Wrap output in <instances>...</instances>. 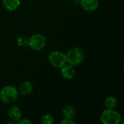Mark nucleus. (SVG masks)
I'll list each match as a JSON object with an SVG mask.
<instances>
[{"mask_svg":"<svg viewBox=\"0 0 124 124\" xmlns=\"http://www.w3.org/2000/svg\"><path fill=\"white\" fill-rule=\"evenodd\" d=\"M18 97V91L13 86H6L0 91V100L4 104L14 102Z\"/></svg>","mask_w":124,"mask_h":124,"instance_id":"nucleus-1","label":"nucleus"},{"mask_svg":"<svg viewBox=\"0 0 124 124\" xmlns=\"http://www.w3.org/2000/svg\"><path fill=\"white\" fill-rule=\"evenodd\" d=\"M65 55L67 62L73 66L81 64L84 58V52L78 47H75L68 50Z\"/></svg>","mask_w":124,"mask_h":124,"instance_id":"nucleus-2","label":"nucleus"},{"mask_svg":"<svg viewBox=\"0 0 124 124\" xmlns=\"http://www.w3.org/2000/svg\"><path fill=\"white\" fill-rule=\"evenodd\" d=\"M100 121L104 124H118L121 123V115L113 109H106L101 115Z\"/></svg>","mask_w":124,"mask_h":124,"instance_id":"nucleus-3","label":"nucleus"},{"mask_svg":"<svg viewBox=\"0 0 124 124\" xmlns=\"http://www.w3.org/2000/svg\"><path fill=\"white\" fill-rule=\"evenodd\" d=\"M46 44V38L40 33H36L28 39V46L34 51L42 49Z\"/></svg>","mask_w":124,"mask_h":124,"instance_id":"nucleus-4","label":"nucleus"},{"mask_svg":"<svg viewBox=\"0 0 124 124\" xmlns=\"http://www.w3.org/2000/svg\"><path fill=\"white\" fill-rule=\"evenodd\" d=\"M49 61L53 67L60 68L67 62L66 55L62 52L54 51L50 53L49 56Z\"/></svg>","mask_w":124,"mask_h":124,"instance_id":"nucleus-5","label":"nucleus"},{"mask_svg":"<svg viewBox=\"0 0 124 124\" xmlns=\"http://www.w3.org/2000/svg\"><path fill=\"white\" fill-rule=\"evenodd\" d=\"M80 4L84 10L92 12L98 8L99 1L98 0H80Z\"/></svg>","mask_w":124,"mask_h":124,"instance_id":"nucleus-6","label":"nucleus"},{"mask_svg":"<svg viewBox=\"0 0 124 124\" xmlns=\"http://www.w3.org/2000/svg\"><path fill=\"white\" fill-rule=\"evenodd\" d=\"M61 68L62 76L67 79H71L75 76V69L73 65L70 64H65Z\"/></svg>","mask_w":124,"mask_h":124,"instance_id":"nucleus-7","label":"nucleus"},{"mask_svg":"<svg viewBox=\"0 0 124 124\" xmlns=\"http://www.w3.org/2000/svg\"><path fill=\"white\" fill-rule=\"evenodd\" d=\"M8 116L10 118V119H12V121H18L21 118V117H22L21 110L16 105L11 106L9 108V110H8Z\"/></svg>","mask_w":124,"mask_h":124,"instance_id":"nucleus-8","label":"nucleus"},{"mask_svg":"<svg viewBox=\"0 0 124 124\" xmlns=\"http://www.w3.org/2000/svg\"><path fill=\"white\" fill-rule=\"evenodd\" d=\"M33 91V85L29 81H23L19 85L18 92L22 95H28Z\"/></svg>","mask_w":124,"mask_h":124,"instance_id":"nucleus-9","label":"nucleus"},{"mask_svg":"<svg viewBox=\"0 0 124 124\" xmlns=\"http://www.w3.org/2000/svg\"><path fill=\"white\" fill-rule=\"evenodd\" d=\"M20 4V0H3L4 7L9 11L15 10Z\"/></svg>","mask_w":124,"mask_h":124,"instance_id":"nucleus-10","label":"nucleus"},{"mask_svg":"<svg viewBox=\"0 0 124 124\" xmlns=\"http://www.w3.org/2000/svg\"><path fill=\"white\" fill-rule=\"evenodd\" d=\"M62 115H63L64 118H65L73 119L76 115V111L75 108L73 106L68 105V106H66L63 109Z\"/></svg>","mask_w":124,"mask_h":124,"instance_id":"nucleus-11","label":"nucleus"},{"mask_svg":"<svg viewBox=\"0 0 124 124\" xmlns=\"http://www.w3.org/2000/svg\"><path fill=\"white\" fill-rule=\"evenodd\" d=\"M117 103V100L113 96H109L105 100V105L107 109H114L116 107Z\"/></svg>","mask_w":124,"mask_h":124,"instance_id":"nucleus-12","label":"nucleus"},{"mask_svg":"<svg viewBox=\"0 0 124 124\" xmlns=\"http://www.w3.org/2000/svg\"><path fill=\"white\" fill-rule=\"evenodd\" d=\"M17 44L21 47L28 46V38H27V36L23 35L19 36L17 38Z\"/></svg>","mask_w":124,"mask_h":124,"instance_id":"nucleus-13","label":"nucleus"},{"mask_svg":"<svg viewBox=\"0 0 124 124\" xmlns=\"http://www.w3.org/2000/svg\"><path fill=\"white\" fill-rule=\"evenodd\" d=\"M41 122L44 124H52L54 122V118L52 115L46 113L41 118Z\"/></svg>","mask_w":124,"mask_h":124,"instance_id":"nucleus-14","label":"nucleus"},{"mask_svg":"<svg viewBox=\"0 0 124 124\" xmlns=\"http://www.w3.org/2000/svg\"><path fill=\"white\" fill-rule=\"evenodd\" d=\"M61 124H75V122L72 120V119H69V118H64L63 120H62L60 121Z\"/></svg>","mask_w":124,"mask_h":124,"instance_id":"nucleus-15","label":"nucleus"},{"mask_svg":"<svg viewBox=\"0 0 124 124\" xmlns=\"http://www.w3.org/2000/svg\"><path fill=\"white\" fill-rule=\"evenodd\" d=\"M17 124H32V122L31 121H29V120H28V119H20L18 121H17Z\"/></svg>","mask_w":124,"mask_h":124,"instance_id":"nucleus-16","label":"nucleus"}]
</instances>
